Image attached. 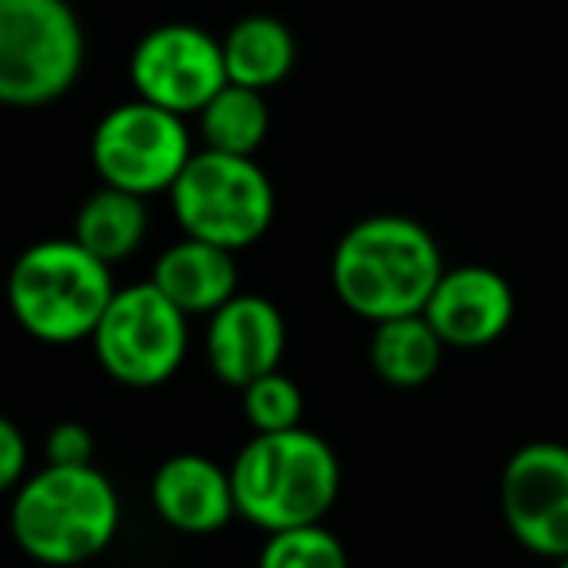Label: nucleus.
I'll list each match as a JSON object with an SVG mask.
<instances>
[{
  "mask_svg": "<svg viewBox=\"0 0 568 568\" xmlns=\"http://www.w3.org/2000/svg\"><path fill=\"white\" fill-rule=\"evenodd\" d=\"M151 507L179 534H217L236 518L232 471L197 453L163 460L151 476Z\"/></svg>",
  "mask_w": 568,
  "mask_h": 568,
  "instance_id": "nucleus-13",
  "label": "nucleus"
},
{
  "mask_svg": "<svg viewBox=\"0 0 568 568\" xmlns=\"http://www.w3.org/2000/svg\"><path fill=\"white\" fill-rule=\"evenodd\" d=\"M47 464H93V434L78 422H62L47 434Z\"/></svg>",
  "mask_w": 568,
  "mask_h": 568,
  "instance_id": "nucleus-22",
  "label": "nucleus"
},
{
  "mask_svg": "<svg viewBox=\"0 0 568 568\" xmlns=\"http://www.w3.org/2000/svg\"><path fill=\"white\" fill-rule=\"evenodd\" d=\"M28 471V437L12 418L0 414V495L16 491Z\"/></svg>",
  "mask_w": 568,
  "mask_h": 568,
  "instance_id": "nucleus-21",
  "label": "nucleus"
},
{
  "mask_svg": "<svg viewBox=\"0 0 568 568\" xmlns=\"http://www.w3.org/2000/svg\"><path fill=\"white\" fill-rule=\"evenodd\" d=\"M171 210L186 236L240 252L267 236L275 221V186L252 155L205 148L190 155L171 186Z\"/></svg>",
  "mask_w": 568,
  "mask_h": 568,
  "instance_id": "nucleus-6",
  "label": "nucleus"
},
{
  "mask_svg": "<svg viewBox=\"0 0 568 568\" xmlns=\"http://www.w3.org/2000/svg\"><path fill=\"white\" fill-rule=\"evenodd\" d=\"M236 515L260 530L325 523L341 495V460L325 437L294 426L255 434L232 460Z\"/></svg>",
  "mask_w": 568,
  "mask_h": 568,
  "instance_id": "nucleus-3",
  "label": "nucleus"
},
{
  "mask_svg": "<svg viewBox=\"0 0 568 568\" xmlns=\"http://www.w3.org/2000/svg\"><path fill=\"white\" fill-rule=\"evenodd\" d=\"M205 148L229 151V155H255L271 132V109L263 90L229 82L210 105L197 113Z\"/></svg>",
  "mask_w": 568,
  "mask_h": 568,
  "instance_id": "nucleus-18",
  "label": "nucleus"
},
{
  "mask_svg": "<svg viewBox=\"0 0 568 568\" xmlns=\"http://www.w3.org/2000/svg\"><path fill=\"white\" fill-rule=\"evenodd\" d=\"M151 283L190 317H197V314L210 317L213 310L225 306L232 294H240L236 291L240 275H236L232 252L197 236H186L166 247L155 260Z\"/></svg>",
  "mask_w": 568,
  "mask_h": 568,
  "instance_id": "nucleus-14",
  "label": "nucleus"
},
{
  "mask_svg": "<svg viewBox=\"0 0 568 568\" xmlns=\"http://www.w3.org/2000/svg\"><path fill=\"white\" fill-rule=\"evenodd\" d=\"M221 47H225L229 82L252 85V90L278 85L298 59L294 31L278 16H244V20L232 23Z\"/></svg>",
  "mask_w": 568,
  "mask_h": 568,
  "instance_id": "nucleus-16",
  "label": "nucleus"
},
{
  "mask_svg": "<svg viewBox=\"0 0 568 568\" xmlns=\"http://www.w3.org/2000/svg\"><path fill=\"white\" fill-rule=\"evenodd\" d=\"M113 294V267L74 236L31 244L8 271V310L43 344L90 341Z\"/></svg>",
  "mask_w": 568,
  "mask_h": 568,
  "instance_id": "nucleus-4",
  "label": "nucleus"
},
{
  "mask_svg": "<svg viewBox=\"0 0 568 568\" xmlns=\"http://www.w3.org/2000/svg\"><path fill=\"white\" fill-rule=\"evenodd\" d=\"M128 78L135 98L179 116H197L229 85L225 47L194 23H163L135 43Z\"/></svg>",
  "mask_w": 568,
  "mask_h": 568,
  "instance_id": "nucleus-9",
  "label": "nucleus"
},
{
  "mask_svg": "<svg viewBox=\"0 0 568 568\" xmlns=\"http://www.w3.org/2000/svg\"><path fill=\"white\" fill-rule=\"evenodd\" d=\"M445 348L449 344L437 337V329L429 325L426 314H406V317L375 322L367 359H372V372L387 387L414 390V387H426L442 372Z\"/></svg>",
  "mask_w": 568,
  "mask_h": 568,
  "instance_id": "nucleus-15",
  "label": "nucleus"
},
{
  "mask_svg": "<svg viewBox=\"0 0 568 568\" xmlns=\"http://www.w3.org/2000/svg\"><path fill=\"white\" fill-rule=\"evenodd\" d=\"M422 314L449 348H487L515 322V291L499 271L484 263L445 267Z\"/></svg>",
  "mask_w": 568,
  "mask_h": 568,
  "instance_id": "nucleus-11",
  "label": "nucleus"
},
{
  "mask_svg": "<svg viewBox=\"0 0 568 568\" xmlns=\"http://www.w3.org/2000/svg\"><path fill=\"white\" fill-rule=\"evenodd\" d=\"M255 568H352L348 549L325 523L291 526L267 534Z\"/></svg>",
  "mask_w": 568,
  "mask_h": 568,
  "instance_id": "nucleus-19",
  "label": "nucleus"
},
{
  "mask_svg": "<svg viewBox=\"0 0 568 568\" xmlns=\"http://www.w3.org/2000/svg\"><path fill=\"white\" fill-rule=\"evenodd\" d=\"M286 352V322L278 306L263 294H232L210 314L205 359L213 375L229 387H247L260 375L275 372Z\"/></svg>",
  "mask_w": 568,
  "mask_h": 568,
  "instance_id": "nucleus-12",
  "label": "nucleus"
},
{
  "mask_svg": "<svg viewBox=\"0 0 568 568\" xmlns=\"http://www.w3.org/2000/svg\"><path fill=\"white\" fill-rule=\"evenodd\" d=\"M445 275L437 236L403 213H372L356 221L333 247V294L364 322L422 314Z\"/></svg>",
  "mask_w": 568,
  "mask_h": 568,
  "instance_id": "nucleus-1",
  "label": "nucleus"
},
{
  "mask_svg": "<svg viewBox=\"0 0 568 568\" xmlns=\"http://www.w3.org/2000/svg\"><path fill=\"white\" fill-rule=\"evenodd\" d=\"M190 155H194V140H190L186 116L143 98L109 109L90 140V159L101 182L140 197L171 194Z\"/></svg>",
  "mask_w": 568,
  "mask_h": 568,
  "instance_id": "nucleus-8",
  "label": "nucleus"
},
{
  "mask_svg": "<svg viewBox=\"0 0 568 568\" xmlns=\"http://www.w3.org/2000/svg\"><path fill=\"white\" fill-rule=\"evenodd\" d=\"M82 67L85 31L70 0H0V105H54Z\"/></svg>",
  "mask_w": 568,
  "mask_h": 568,
  "instance_id": "nucleus-5",
  "label": "nucleus"
},
{
  "mask_svg": "<svg viewBox=\"0 0 568 568\" xmlns=\"http://www.w3.org/2000/svg\"><path fill=\"white\" fill-rule=\"evenodd\" d=\"M190 314L155 283L116 286L93 329V352L105 375L124 387H159L182 367L190 348Z\"/></svg>",
  "mask_w": 568,
  "mask_h": 568,
  "instance_id": "nucleus-7",
  "label": "nucleus"
},
{
  "mask_svg": "<svg viewBox=\"0 0 568 568\" xmlns=\"http://www.w3.org/2000/svg\"><path fill=\"white\" fill-rule=\"evenodd\" d=\"M499 507L510 538L534 557H568V445L530 442L499 476Z\"/></svg>",
  "mask_w": 568,
  "mask_h": 568,
  "instance_id": "nucleus-10",
  "label": "nucleus"
},
{
  "mask_svg": "<svg viewBox=\"0 0 568 568\" xmlns=\"http://www.w3.org/2000/svg\"><path fill=\"white\" fill-rule=\"evenodd\" d=\"M12 538L31 561L70 568L93 561L120 530V499L93 464H47L16 487Z\"/></svg>",
  "mask_w": 568,
  "mask_h": 568,
  "instance_id": "nucleus-2",
  "label": "nucleus"
},
{
  "mask_svg": "<svg viewBox=\"0 0 568 568\" xmlns=\"http://www.w3.org/2000/svg\"><path fill=\"white\" fill-rule=\"evenodd\" d=\"M554 568H568V557H561V561H554Z\"/></svg>",
  "mask_w": 568,
  "mask_h": 568,
  "instance_id": "nucleus-23",
  "label": "nucleus"
},
{
  "mask_svg": "<svg viewBox=\"0 0 568 568\" xmlns=\"http://www.w3.org/2000/svg\"><path fill=\"white\" fill-rule=\"evenodd\" d=\"M240 403H244V418L255 434H278V429H294L302 426V414H306V398H302V387L275 372L260 375L247 387H240Z\"/></svg>",
  "mask_w": 568,
  "mask_h": 568,
  "instance_id": "nucleus-20",
  "label": "nucleus"
},
{
  "mask_svg": "<svg viewBox=\"0 0 568 568\" xmlns=\"http://www.w3.org/2000/svg\"><path fill=\"white\" fill-rule=\"evenodd\" d=\"M143 236H148V197L116 186H101L98 194H90L74 217V240L109 267L140 252Z\"/></svg>",
  "mask_w": 568,
  "mask_h": 568,
  "instance_id": "nucleus-17",
  "label": "nucleus"
}]
</instances>
